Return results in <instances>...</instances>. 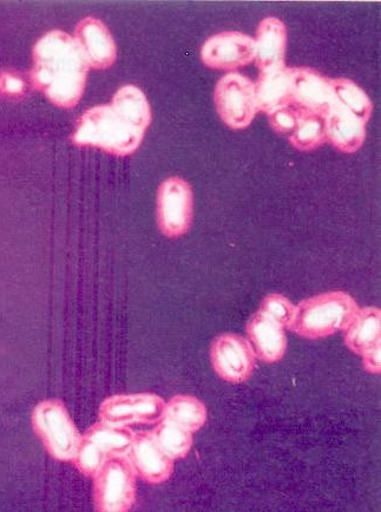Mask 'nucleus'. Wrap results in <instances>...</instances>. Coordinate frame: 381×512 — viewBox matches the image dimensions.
<instances>
[{
  "mask_svg": "<svg viewBox=\"0 0 381 512\" xmlns=\"http://www.w3.org/2000/svg\"><path fill=\"white\" fill-rule=\"evenodd\" d=\"M292 103L308 113L326 116L337 103L331 78L320 75L310 68L292 69Z\"/></svg>",
  "mask_w": 381,
  "mask_h": 512,
  "instance_id": "nucleus-13",
  "label": "nucleus"
},
{
  "mask_svg": "<svg viewBox=\"0 0 381 512\" xmlns=\"http://www.w3.org/2000/svg\"><path fill=\"white\" fill-rule=\"evenodd\" d=\"M0 88L6 94H21L24 89V83L17 77L5 76L0 80Z\"/></svg>",
  "mask_w": 381,
  "mask_h": 512,
  "instance_id": "nucleus-27",
  "label": "nucleus"
},
{
  "mask_svg": "<svg viewBox=\"0 0 381 512\" xmlns=\"http://www.w3.org/2000/svg\"><path fill=\"white\" fill-rule=\"evenodd\" d=\"M331 85L340 107L350 111L365 124L369 122L373 105L363 89L347 78H335L331 80Z\"/></svg>",
  "mask_w": 381,
  "mask_h": 512,
  "instance_id": "nucleus-22",
  "label": "nucleus"
},
{
  "mask_svg": "<svg viewBox=\"0 0 381 512\" xmlns=\"http://www.w3.org/2000/svg\"><path fill=\"white\" fill-rule=\"evenodd\" d=\"M135 433L128 428L98 423L82 436L80 450L74 459L84 476L95 477L102 466L114 457H127Z\"/></svg>",
  "mask_w": 381,
  "mask_h": 512,
  "instance_id": "nucleus-5",
  "label": "nucleus"
},
{
  "mask_svg": "<svg viewBox=\"0 0 381 512\" xmlns=\"http://www.w3.org/2000/svg\"><path fill=\"white\" fill-rule=\"evenodd\" d=\"M166 402L154 393L117 395L104 400L100 406V422L128 428L130 425L159 424L164 418Z\"/></svg>",
  "mask_w": 381,
  "mask_h": 512,
  "instance_id": "nucleus-9",
  "label": "nucleus"
},
{
  "mask_svg": "<svg viewBox=\"0 0 381 512\" xmlns=\"http://www.w3.org/2000/svg\"><path fill=\"white\" fill-rule=\"evenodd\" d=\"M32 428L49 455L61 462H74L82 436L61 400L39 403L32 412Z\"/></svg>",
  "mask_w": 381,
  "mask_h": 512,
  "instance_id": "nucleus-4",
  "label": "nucleus"
},
{
  "mask_svg": "<svg viewBox=\"0 0 381 512\" xmlns=\"http://www.w3.org/2000/svg\"><path fill=\"white\" fill-rule=\"evenodd\" d=\"M295 310H297V306H294L291 300H288L284 295L273 293L268 294L262 300L259 311L277 321L282 327L289 328L293 323Z\"/></svg>",
  "mask_w": 381,
  "mask_h": 512,
  "instance_id": "nucleus-24",
  "label": "nucleus"
},
{
  "mask_svg": "<svg viewBox=\"0 0 381 512\" xmlns=\"http://www.w3.org/2000/svg\"><path fill=\"white\" fill-rule=\"evenodd\" d=\"M363 357L364 369L372 374H380L381 360H380V344L374 345L371 349L361 354Z\"/></svg>",
  "mask_w": 381,
  "mask_h": 512,
  "instance_id": "nucleus-26",
  "label": "nucleus"
},
{
  "mask_svg": "<svg viewBox=\"0 0 381 512\" xmlns=\"http://www.w3.org/2000/svg\"><path fill=\"white\" fill-rule=\"evenodd\" d=\"M357 301L345 292H328L308 298L297 306L289 330L311 340L345 331L359 311Z\"/></svg>",
  "mask_w": 381,
  "mask_h": 512,
  "instance_id": "nucleus-3",
  "label": "nucleus"
},
{
  "mask_svg": "<svg viewBox=\"0 0 381 512\" xmlns=\"http://www.w3.org/2000/svg\"><path fill=\"white\" fill-rule=\"evenodd\" d=\"M247 340L255 357L267 364L278 363L285 357L287 337L285 328L258 311L248 320Z\"/></svg>",
  "mask_w": 381,
  "mask_h": 512,
  "instance_id": "nucleus-15",
  "label": "nucleus"
},
{
  "mask_svg": "<svg viewBox=\"0 0 381 512\" xmlns=\"http://www.w3.org/2000/svg\"><path fill=\"white\" fill-rule=\"evenodd\" d=\"M293 77L292 69L261 72L258 83L255 84L256 105L262 113L285 107L292 101Z\"/></svg>",
  "mask_w": 381,
  "mask_h": 512,
  "instance_id": "nucleus-18",
  "label": "nucleus"
},
{
  "mask_svg": "<svg viewBox=\"0 0 381 512\" xmlns=\"http://www.w3.org/2000/svg\"><path fill=\"white\" fill-rule=\"evenodd\" d=\"M381 311L377 307L359 308L345 330V344L353 353L363 354L380 344Z\"/></svg>",
  "mask_w": 381,
  "mask_h": 512,
  "instance_id": "nucleus-19",
  "label": "nucleus"
},
{
  "mask_svg": "<svg viewBox=\"0 0 381 512\" xmlns=\"http://www.w3.org/2000/svg\"><path fill=\"white\" fill-rule=\"evenodd\" d=\"M214 100L221 120L232 129L251 126L256 113H259L255 83L238 72L221 78L215 88Z\"/></svg>",
  "mask_w": 381,
  "mask_h": 512,
  "instance_id": "nucleus-7",
  "label": "nucleus"
},
{
  "mask_svg": "<svg viewBox=\"0 0 381 512\" xmlns=\"http://www.w3.org/2000/svg\"><path fill=\"white\" fill-rule=\"evenodd\" d=\"M194 196L189 183L181 177L163 181L157 192V223L168 238L185 235L193 221Z\"/></svg>",
  "mask_w": 381,
  "mask_h": 512,
  "instance_id": "nucleus-8",
  "label": "nucleus"
},
{
  "mask_svg": "<svg viewBox=\"0 0 381 512\" xmlns=\"http://www.w3.org/2000/svg\"><path fill=\"white\" fill-rule=\"evenodd\" d=\"M75 41L80 47L89 67L108 69L117 58V48L113 35L100 19L84 18L77 24Z\"/></svg>",
  "mask_w": 381,
  "mask_h": 512,
  "instance_id": "nucleus-14",
  "label": "nucleus"
},
{
  "mask_svg": "<svg viewBox=\"0 0 381 512\" xmlns=\"http://www.w3.org/2000/svg\"><path fill=\"white\" fill-rule=\"evenodd\" d=\"M210 359L216 374L233 384L246 382L256 366V357L248 340L234 333H223L214 339Z\"/></svg>",
  "mask_w": 381,
  "mask_h": 512,
  "instance_id": "nucleus-10",
  "label": "nucleus"
},
{
  "mask_svg": "<svg viewBox=\"0 0 381 512\" xmlns=\"http://www.w3.org/2000/svg\"><path fill=\"white\" fill-rule=\"evenodd\" d=\"M326 140L341 153L353 154L363 147L366 124L335 103L325 116Z\"/></svg>",
  "mask_w": 381,
  "mask_h": 512,
  "instance_id": "nucleus-17",
  "label": "nucleus"
},
{
  "mask_svg": "<svg viewBox=\"0 0 381 512\" xmlns=\"http://www.w3.org/2000/svg\"><path fill=\"white\" fill-rule=\"evenodd\" d=\"M287 30L275 17L265 18L256 31L255 62L261 72L285 68Z\"/></svg>",
  "mask_w": 381,
  "mask_h": 512,
  "instance_id": "nucleus-16",
  "label": "nucleus"
},
{
  "mask_svg": "<svg viewBox=\"0 0 381 512\" xmlns=\"http://www.w3.org/2000/svg\"><path fill=\"white\" fill-rule=\"evenodd\" d=\"M31 81L59 108L76 107L84 94L89 64L67 32L54 30L38 39L32 50Z\"/></svg>",
  "mask_w": 381,
  "mask_h": 512,
  "instance_id": "nucleus-2",
  "label": "nucleus"
},
{
  "mask_svg": "<svg viewBox=\"0 0 381 512\" xmlns=\"http://www.w3.org/2000/svg\"><path fill=\"white\" fill-rule=\"evenodd\" d=\"M300 117L301 110L292 102L268 114L269 123H271L274 131H277L280 135L288 136L298 127Z\"/></svg>",
  "mask_w": 381,
  "mask_h": 512,
  "instance_id": "nucleus-25",
  "label": "nucleus"
},
{
  "mask_svg": "<svg viewBox=\"0 0 381 512\" xmlns=\"http://www.w3.org/2000/svg\"><path fill=\"white\" fill-rule=\"evenodd\" d=\"M288 139L300 152H312L318 149L327 141L325 117L301 110L298 127L288 136Z\"/></svg>",
  "mask_w": 381,
  "mask_h": 512,
  "instance_id": "nucleus-21",
  "label": "nucleus"
},
{
  "mask_svg": "<svg viewBox=\"0 0 381 512\" xmlns=\"http://www.w3.org/2000/svg\"><path fill=\"white\" fill-rule=\"evenodd\" d=\"M161 450L173 461L187 457L193 446V433L175 424L161 420L151 432Z\"/></svg>",
  "mask_w": 381,
  "mask_h": 512,
  "instance_id": "nucleus-23",
  "label": "nucleus"
},
{
  "mask_svg": "<svg viewBox=\"0 0 381 512\" xmlns=\"http://www.w3.org/2000/svg\"><path fill=\"white\" fill-rule=\"evenodd\" d=\"M202 62L209 68L235 70L252 63L255 58V39L238 31L221 32L203 44Z\"/></svg>",
  "mask_w": 381,
  "mask_h": 512,
  "instance_id": "nucleus-11",
  "label": "nucleus"
},
{
  "mask_svg": "<svg viewBox=\"0 0 381 512\" xmlns=\"http://www.w3.org/2000/svg\"><path fill=\"white\" fill-rule=\"evenodd\" d=\"M207 417L206 405L201 400L192 396H176L166 403L163 419L194 433L205 426Z\"/></svg>",
  "mask_w": 381,
  "mask_h": 512,
  "instance_id": "nucleus-20",
  "label": "nucleus"
},
{
  "mask_svg": "<svg viewBox=\"0 0 381 512\" xmlns=\"http://www.w3.org/2000/svg\"><path fill=\"white\" fill-rule=\"evenodd\" d=\"M96 510L126 512L136 502V474L127 457L110 458L94 477Z\"/></svg>",
  "mask_w": 381,
  "mask_h": 512,
  "instance_id": "nucleus-6",
  "label": "nucleus"
},
{
  "mask_svg": "<svg viewBox=\"0 0 381 512\" xmlns=\"http://www.w3.org/2000/svg\"><path fill=\"white\" fill-rule=\"evenodd\" d=\"M127 459L144 482L162 484L173 475V459L164 454L151 432L135 433Z\"/></svg>",
  "mask_w": 381,
  "mask_h": 512,
  "instance_id": "nucleus-12",
  "label": "nucleus"
},
{
  "mask_svg": "<svg viewBox=\"0 0 381 512\" xmlns=\"http://www.w3.org/2000/svg\"><path fill=\"white\" fill-rule=\"evenodd\" d=\"M151 123L146 95L135 85H124L113 102L97 105L78 118L72 142L105 153L127 156L136 152Z\"/></svg>",
  "mask_w": 381,
  "mask_h": 512,
  "instance_id": "nucleus-1",
  "label": "nucleus"
}]
</instances>
